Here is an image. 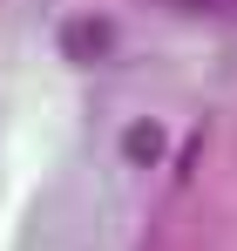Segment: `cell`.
<instances>
[{
  "mask_svg": "<svg viewBox=\"0 0 237 251\" xmlns=\"http://www.w3.org/2000/svg\"><path fill=\"white\" fill-rule=\"evenodd\" d=\"M61 61H75V68H102L109 54H116V21H102V14H75V21H61Z\"/></svg>",
  "mask_w": 237,
  "mask_h": 251,
  "instance_id": "6da1fadb",
  "label": "cell"
},
{
  "mask_svg": "<svg viewBox=\"0 0 237 251\" xmlns=\"http://www.w3.org/2000/svg\"><path fill=\"white\" fill-rule=\"evenodd\" d=\"M122 156H129L136 170H156L163 156H169V129L163 123H129L122 129Z\"/></svg>",
  "mask_w": 237,
  "mask_h": 251,
  "instance_id": "7a4b0ae2",
  "label": "cell"
},
{
  "mask_svg": "<svg viewBox=\"0 0 237 251\" xmlns=\"http://www.w3.org/2000/svg\"><path fill=\"white\" fill-rule=\"evenodd\" d=\"M163 7H176V14H217L224 0H163Z\"/></svg>",
  "mask_w": 237,
  "mask_h": 251,
  "instance_id": "3957f363",
  "label": "cell"
}]
</instances>
